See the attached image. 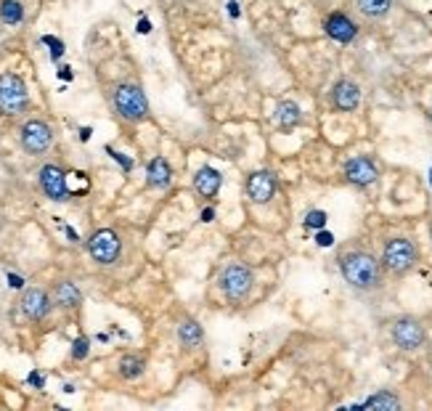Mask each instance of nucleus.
Masks as SVG:
<instances>
[{
  "mask_svg": "<svg viewBox=\"0 0 432 411\" xmlns=\"http://www.w3.org/2000/svg\"><path fill=\"white\" fill-rule=\"evenodd\" d=\"M340 274L358 292H374L382 287V263L366 250L345 252L340 257Z\"/></svg>",
  "mask_w": 432,
  "mask_h": 411,
  "instance_id": "nucleus-1",
  "label": "nucleus"
},
{
  "mask_svg": "<svg viewBox=\"0 0 432 411\" xmlns=\"http://www.w3.org/2000/svg\"><path fill=\"white\" fill-rule=\"evenodd\" d=\"M112 101L125 122H144L149 117V98H146L144 88L135 82H119L112 93Z\"/></svg>",
  "mask_w": 432,
  "mask_h": 411,
  "instance_id": "nucleus-2",
  "label": "nucleus"
},
{
  "mask_svg": "<svg viewBox=\"0 0 432 411\" xmlns=\"http://www.w3.org/2000/svg\"><path fill=\"white\" fill-rule=\"evenodd\" d=\"M29 109V93H27L24 80L13 72L0 75V114L3 117H16Z\"/></svg>",
  "mask_w": 432,
  "mask_h": 411,
  "instance_id": "nucleus-3",
  "label": "nucleus"
},
{
  "mask_svg": "<svg viewBox=\"0 0 432 411\" xmlns=\"http://www.w3.org/2000/svg\"><path fill=\"white\" fill-rule=\"evenodd\" d=\"M417 260H419V252H417V247H414L411 239L395 237L385 244V252H382V268L390 271V274H395V276L408 274V271L417 265Z\"/></svg>",
  "mask_w": 432,
  "mask_h": 411,
  "instance_id": "nucleus-4",
  "label": "nucleus"
},
{
  "mask_svg": "<svg viewBox=\"0 0 432 411\" xmlns=\"http://www.w3.org/2000/svg\"><path fill=\"white\" fill-rule=\"evenodd\" d=\"M218 284H221V292L228 300H244L252 292L255 276H252V271L244 263H231L228 268H223Z\"/></svg>",
  "mask_w": 432,
  "mask_h": 411,
  "instance_id": "nucleus-5",
  "label": "nucleus"
},
{
  "mask_svg": "<svg viewBox=\"0 0 432 411\" xmlns=\"http://www.w3.org/2000/svg\"><path fill=\"white\" fill-rule=\"evenodd\" d=\"M19 144L27 154H45L53 144V130L43 119H27L19 130Z\"/></svg>",
  "mask_w": 432,
  "mask_h": 411,
  "instance_id": "nucleus-6",
  "label": "nucleus"
},
{
  "mask_svg": "<svg viewBox=\"0 0 432 411\" xmlns=\"http://www.w3.org/2000/svg\"><path fill=\"white\" fill-rule=\"evenodd\" d=\"M88 252L98 265H114L122 252V241L112 228H101L88 239Z\"/></svg>",
  "mask_w": 432,
  "mask_h": 411,
  "instance_id": "nucleus-7",
  "label": "nucleus"
},
{
  "mask_svg": "<svg viewBox=\"0 0 432 411\" xmlns=\"http://www.w3.org/2000/svg\"><path fill=\"white\" fill-rule=\"evenodd\" d=\"M390 334H393V343L398 345L401 350H417V348H422L424 340H427L424 327L411 316L398 318L393 324V329H390Z\"/></svg>",
  "mask_w": 432,
  "mask_h": 411,
  "instance_id": "nucleus-8",
  "label": "nucleus"
},
{
  "mask_svg": "<svg viewBox=\"0 0 432 411\" xmlns=\"http://www.w3.org/2000/svg\"><path fill=\"white\" fill-rule=\"evenodd\" d=\"M40 188L51 202H66L72 197L69 186H66V172L61 167H56V165H45L40 170Z\"/></svg>",
  "mask_w": 432,
  "mask_h": 411,
  "instance_id": "nucleus-9",
  "label": "nucleus"
},
{
  "mask_svg": "<svg viewBox=\"0 0 432 411\" xmlns=\"http://www.w3.org/2000/svg\"><path fill=\"white\" fill-rule=\"evenodd\" d=\"M345 178H348V184L353 186H371L377 178H380V167L374 165V159L368 157H353L345 162Z\"/></svg>",
  "mask_w": 432,
  "mask_h": 411,
  "instance_id": "nucleus-10",
  "label": "nucleus"
},
{
  "mask_svg": "<svg viewBox=\"0 0 432 411\" xmlns=\"http://www.w3.org/2000/svg\"><path fill=\"white\" fill-rule=\"evenodd\" d=\"M247 197L255 204H268L276 197V175L271 170H258L247 178Z\"/></svg>",
  "mask_w": 432,
  "mask_h": 411,
  "instance_id": "nucleus-11",
  "label": "nucleus"
},
{
  "mask_svg": "<svg viewBox=\"0 0 432 411\" xmlns=\"http://www.w3.org/2000/svg\"><path fill=\"white\" fill-rule=\"evenodd\" d=\"M19 305H22V313L29 321H43L51 313V297H48V292L38 290V287H29V290L22 292Z\"/></svg>",
  "mask_w": 432,
  "mask_h": 411,
  "instance_id": "nucleus-12",
  "label": "nucleus"
},
{
  "mask_svg": "<svg viewBox=\"0 0 432 411\" xmlns=\"http://www.w3.org/2000/svg\"><path fill=\"white\" fill-rule=\"evenodd\" d=\"M324 29H327L329 38L342 43V45H345V43H353L355 35H358V24H355L348 13H342V11L329 13L327 19H324Z\"/></svg>",
  "mask_w": 432,
  "mask_h": 411,
  "instance_id": "nucleus-13",
  "label": "nucleus"
},
{
  "mask_svg": "<svg viewBox=\"0 0 432 411\" xmlns=\"http://www.w3.org/2000/svg\"><path fill=\"white\" fill-rule=\"evenodd\" d=\"M332 104L340 112H353L361 104V88L353 80H337L332 88Z\"/></svg>",
  "mask_w": 432,
  "mask_h": 411,
  "instance_id": "nucleus-14",
  "label": "nucleus"
},
{
  "mask_svg": "<svg viewBox=\"0 0 432 411\" xmlns=\"http://www.w3.org/2000/svg\"><path fill=\"white\" fill-rule=\"evenodd\" d=\"M221 184H223V175L215 167L210 165H202L194 175V191H197L202 199H212L218 191H221Z\"/></svg>",
  "mask_w": 432,
  "mask_h": 411,
  "instance_id": "nucleus-15",
  "label": "nucleus"
},
{
  "mask_svg": "<svg viewBox=\"0 0 432 411\" xmlns=\"http://www.w3.org/2000/svg\"><path fill=\"white\" fill-rule=\"evenodd\" d=\"M53 303L59 305L61 311H75V308L82 305V292H80V287L75 281L64 278V281H59L53 287Z\"/></svg>",
  "mask_w": 432,
  "mask_h": 411,
  "instance_id": "nucleus-16",
  "label": "nucleus"
},
{
  "mask_svg": "<svg viewBox=\"0 0 432 411\" xmlns=\"http://www.w3.org/2000/svg\"><path fill=\"white\" fill-rule=\"evenodd\" d=\"M146 184L151 186V188H167L172 184V167L170 162L165 157H154L149 162V167H146Z\"/></svg>",
  "mask_w": 432,
  "mask_h": 411,
  "instance_id": "nucleus-17",
  "label": "nucleus"
},
{
  "mask_svg": "<svg viewBox=\"0 0 432 411\" xmlns=\"http://www.w3.org/2000/svg\"><path fill=\"white\" fill-rule=\"evenodd\" d=\"M302 119V109L295 101H281L276 106V122L281 130H295Z\"/></svg>",
  "mask_w": 432,
  "mask_h": 411,
  "instance_id": "nucleus-18",
  "label": "nucleus"
},
{
  "mask_svg": "<svg viewBox=\"0 0 432 411\" xmlns=\"http://www.w3.org/2000/svg\"><path fill=\"white\" fill-rule=\"evenodd\" d=\"M390 8H393V0H355V11L364 19H371V22L385 19Z\"/></svg>",
  "mask_w": 432,
  "mask_h": 411,
  "instance_id": "nucleus-19",
  "label": "nucleus"
},
{
  "mask_svg": "<svg viewBox=\"0 0 432 411\" xmlns=\"http://www.w3.org/2000/svg\"><path fill=\"white\" fill-rule=\"evenodd\" d=\"M178 340L186 348H199L202 340H204V331H202V327H199L194 318H186V321H181V327H178Z\"/></svg>",
  "mask_w": 432,
  "mask_h": 411,
  "instance_id": "nucleus-20",
  "label": "nucleus"
},
{
  "mask_svg": "<svg viewBox=\"0 0 432 411\" xmlns=\"http://www.w3.org/2000/svg\"><path fill=\"white\" fill-rule=\"evenodd\" d=\"M146 369V364H144V358L141 356H122L119 358V364H117V371H119V377L122 380H138L141 374H144Z\"/></svg>",
  "mask_w": 432,
  "mask_h": 411,
  "instance_id": "nucleus-21",
  "label": "nucleus"
},
{
  "mask_svg": "<svg viewBox=\"0 0 432 411\" xmlns=\"http://www.w3.org/2000/svg\"><path fill=\"white\" fill-rule=\"evenodd\" d=\"M364 409H382V411H395L401 409V398L390 393V390H382V393H374L371 398H366Z\"/></svg>",
  "mask_w": 432,
  "mask_h": 411,
  "instance_id": "nucleus-22",
  "label": "nucleus"
},
{
  "mask_svg": "<svg viewBox=\"0 0 432 411\" xmlns=\"http://www.w3.org/2000/svg\"><path fill=\"white\" fill-rule=\"evenodd\" d=\"M0 19H3V24H22L24 22V6L19 0H0Z\"/></svg>",
  "mask_w": 432,
  "mask_h": 411,
  "instance_id": "nucleus-23",
  "label": "nucleus"
},
{
  "mask_svg": "<svg viewBox=\"0 0 432 411\" xmlns=\"http://www.w3.org/2000/svg\"><path fill=\"white\" fill-rule=\"evenodd\" d=\"M327 225V212L324 210H313L305 215V228H313V231H321Z\"/></svg>",
  "mask_w": 432,
  "mask_h": 411,
  "instance_id": "nucleus-24",
  "label": "nucleus"
},
{
  "mask_svg": "<svg viewBox=\"0 0 432 411\" xmlns=\"http://www.w3.org/2000/svg\"><path fill=\"white\" fill-rule=\"evenodd\" d=\"M88 350H91V340H88V337H77V340L72 343V358H75V361H82V358L88 356Z\"/></svg>",
  "mask_w": 432,
  "mask_h": 411,
  "instance_id": "nucleus-25",
  "label": "nucleus"
},
{
  "mask_svg": "<svg viewBox=\"0 0 432 411\" xmlns=\"http://www.w3.org/2000/svg\"><path fill=\"white\" fill-rule=\"evenodd\" d=\"M43 43H45V45L51 48V59H53V61L64 56V43H61L59 38H51V35H45V38H43Z\"/></svg>",
  "mask_w": 432,
  "mask_h": 411,
  "instance_id": "nucleus-26",
  "label": "nucleus"
},
{
  "mask_svg": "<svg viewBox=\"0 0 432 411\" xmlns=\"http://www.w3.org/2000/svg\"><path fill=\"white\" fill-rule=\"evenodd\" d=\"M315 244H318V247H332V244H334V234H329V231L321 228V231L315 234Z\"/></svg>",
  "mask_w": 432,
  "mask_h": 411,
  "instance_id": "nucleus-27",
  "label": "nucleus"
},
{
  "mask_svg": "<svg viewBox=\"0 0 432 411\" xmlns=\"http://www.w3.org/2000/svg\"><path fill=\"white\" fill-rule=\"evenodd\" d=\"M109 154H112V157L117 159L119 165L125 167V172H128V170H133V162H131V159H128V157H125V154H117V151H112V149H109Z\"/></svg>",
  "mask_w": 432,
  "mask_h": 411,
  "instance_id": "nucleus-28",
  "label": "nucleus"
},
{
  "mask_svg": "<svg viewBox=\"0 0 432 411\" xmlns=\"http://www.w3.org/2000/svg\"><path fill=\"white\" fill-rule=\"evenodd\" d=\"M8 287H11V290H22V287H24V278L16 276V274H8Z\"/></svg>",
  "mask_w": 432,
  "mask_h": 411,
  "instance_id": "nucleus-29",
  "label": "nucleus"
},
{
  "mask_svg": "<svg viewBox=\"0 0 432 411\" xmlns=\"http://www.w3.org/2000/svg\"><path fill=\"white\" fill-rule=\"evenodd\" d=\"M27 382H29V384H35V387H38V390H40V387H43V377H40L38 371H32V374L27 377Z\"/></svg>",
  "mask_w": 432,
  "mask_h": 411,
  "instance_id": "nucleus-30",
  "label": "nucleus"
},
{
  "mask_svg": "<svg viewBox=\"0 0 432 411\" xmlns=\"http://www.w3.org/2000/svg\"><path fill=\"white\" fill-rule=\"evenodd\" d=\"M59 77H61V80H72V77H75V75H72V66H61V69H59Z\"/></svg>",
  "mask_w": 432,
  "mask_h": 411,
  "instance_id": "nucleus-31",
  "label": "nucleus"
},
{
  "mask_svg": "<svg viewBox=\"0 0 432 411\" xmlns=\"http://www.w3.org/2000/svg\"><path fill=\"white\" fill-rule=\"evenodd\" d=\"M199 218H202L204 223H210L212 218H215V210H212V207H207V210H202V215H199Z\"/></svg>",
  "mask_w": 432,
  "mask_h": 411,
  "instance_id": "nucleus-32",
  "label": "nucleus"
},
{
  "mask_svg": "<svg viewBox=\"0 0 432 411\" xmlns=\"http://www.w3.org/2000/svg\"><path fill=\"white\" fill-rule=\"evenodd\" d=\"M138 32H141V35H149V32H151V24H149L146 19H141V22H138Z\"/></svg>",
  "mask_w": 432,
  "mask_h": 411,
  "instance_id": "nucleus-33",
  "label": "nucleus"
},
{
  "mask_svg": "<svg viewBox=\"0 0 432 411\" xmlns=\"http://www.w3.org/2000/svg\"><path fill=\"white\" fill-rule=\"evenodd\" d=\"M228 11H231V16H239V3H236V0H228Z\"/></svg>",
  "mask_w": 432,
  "mask_h": 411,
  "instance_id": "nucleus-34",
  "label": "nucleus"
},
{
  "mask_svg": "<svg viewBox=\"0 0 432 411\" xmlns=\"http://www.w3.org/2000/svg\"><path fill=\"white\" fill-rule=\"evenodd\" d=\"M80 138H82V141H88V138H91V128H82V135H80Z\"/></svg>",
  "mask_w": 432,
  "mask_h": 411,
  "instance_id": "nucleus-35",
  "label": "nucleus"
},
{
  "mask_svg": "<svg viewBox=\"0 0 432 411\" xmlns=\"http://www.w3.org/2000/svg\"><path fill=\"white\" fill-rule=\"evenodd\" d=\"M66 237L72 239V241H80V239H77V234H75V231H72V228H66Z\"/></svg>",
  "mask_w": 432,
  "mask_h": 411,
  "instance_id": "nucleus-36",
  "label": "nucleus"
},
{
  "mask_svg": "<svg viewBox=\"0 0 432 411\" xmlns=\"http://www.w3.org/2000/svg\"><path fill=\"white\" fill-rule=\"evenodd\" d=\"M430 184H432V170H430Z\"/></svg>",
  "mask_w": 432,
  "mask_h": 411,
  "instance_id": "nucleus-37",
  "label": "nucleus"
},
{
  "mask_svg": "<svg viewBox=\"0 0 432 411\" xmlns=\"http://www.w3.org/2000/svg\"><path fill=\"white\" fill-rule=\"evenodd\" d=\"M430 237H432V231H430Z\"/></svg>",
  "mask_w": 432,
  "mask_h": 411,
  "instance_id": "nucleus-38",
  "label": "nucleus"
}]
</instances>
